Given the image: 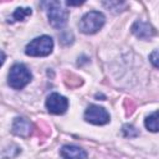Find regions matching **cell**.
Wrapping results in <instances>:
<instances>
[{"instance_id":"obj_3","label":"cell","mask_w":159,"mask_h":159,"mask_svg":"<svg viewBox=\"0 0 159 159\" xmlns=\"http://www.w3.org/2000/svg\"><path fill=\"white\" fill-rule=\"evenodd\" d=\"M104 22H106V17L102 12L89 11L82 16V19L80 20L78 27H80L81 32H83L86 35H93L103 27Z\"/></svg>"},{"instance_id":"obj_10","label":"cell","mask_w":159,"mask_h":159,"mask_svg":"<svg viewBox=\"0 0 159 159\" xmlns=\"http://www.w3.org/2000/svg\"><path fill=\"white\" fill-rule=\"evenodd\" d=\"M144 125L149 132L157 133L159 132V109L153 112L152 114H149L145 120H144Z\"/></svg>"},{"instance_id":"obj_11","label":"cell","mask_w":159,"mask_h":159,"mask_svg":"<svg viewBox=\"0 0 159 159\" xmlns=\"http://www.w3.org/2000/svg\"><path fill=\"white\" fill-rule=\"evenodd\" d=\"M32 14L31 7H17L14 14L11 15V17H9V22H15V21H24L27 16H30Z\"/></svg>"},{"instance_id":"obj_13","label":"cell","mask_w":159,"mask_h":159,"mask_svg":"<svg viewBox=\"0 0 159 159\" xmlns=\"http://www.w3.org/2000/svg\"><path fill=\"white\" fill-rule=\"evenodd\" d=\"M122 132H123V135L127 137V138H134L139 134V132L130 124H124L123 128H122Z\"/></svg>"},{"instance_id":"obj_1","label":"cell","mask_w":159,"mask_h":159,"mask_svg":"<svg viewBox=\"0 0 159 159\" xmlns=\"http://www.w3.org/2000/svg\"><path fill=\"white\" fill-rule=\"evenodd\" d=\"M42 5L46 6L48 22L55 29H62L68 20V10L65 7V4L61 1H48L43 2Z\"/></svg>"},{"instance_id":"obj_2","label":"cell","mask_w":159,"mask_h":159,"mask_svg":"<svg viewBox=\"0 0 159 159\" xmlns=\"http://www.w3.org/2000/svg\"><path fill=\"white\" fill-rule=\"evenodd\" d=\"M53 50V40L52 37L43 35L30 41L25 47V53L32 57H43L48 56Z\"/></svg>"},{"instance_id":"obj_9","label":"cell","mask_w":159,"mask_h":159,"mask_svg":"<svg viewBox=\"0 0 159 159\" xmlns=\"http://www.w3.org/2000/svg\"><path fill=\"white\" fill-rule=\"evenodd\" d=\"M60 154L63 159H86L87 158L86 150L76 145H63L60 150Z\"/></svg>"},{"instance_id":"obj_4","label":"cell","mask_w":159,"mask_h":159,"mask_svg":"<svg viewBox=\"0 0 159 159\" xmlns=\"http://www.w3.org/2000/svg\"><path fill=\"white\" fill-rule=\"evenodd\" d=\"M31 78H32V75L24 63H15L10 68L7 83L14 89H22L26 84L30 83Z\"/></svg>"},{"instance_id":"obj_12","label":"cell","mask_w":159,"mask_h":159,"mask_svg":"<svg viewBox=\"0 0 159 159\" xmlns=\"http://www.w3.org/2000/svg\"><path fill=\"white\" fill-rule=\"evenodd\" d=\"M103 6H106L108 10H111L112 12H120L127 7L125 2H119V1H109V2H102Z\"/></svg>"},{"instance_id":"obj_8","label":"cell","mask_w":159,"mask_h":159,"mask_svg":"<svg viewBox=\"0 0 159 159\" xmlns=\"http://www.w3.org/2000/svg\"><path fill=\"white\" fill-rule=\"evenodd\" d=\"M31 132H32V124L26 118H22V117L15 118V120L12 123V133L14 134L26 138L31 134Z\"/></svg>"},{"instance_id":"obj_5","label":"cell","mask_w":159,"mask_h":159,"mask_svg":"<svg viewBox=\"0 0 159 159\" xmlns=\"http://www.w3.org/2000/svg\"><path fill=\"white\" fill-rule=\"evenodd\" d=\"M84 120L96 125H103L111 120V117L103 107L97 104H89L84 112Z\"/></svg>"},{"instance_id":"obj_7","label":"cell","mask_w":159,"mask_h":159,"mask_svg":"<svg viewBox=\"0 0 159 159\" xmlns=\"http://www.w3.org/2000/svg\"><path fill=\"white\" fill-rule=\"evenodd\" d=\"M132 32L134 36H137L140 40H149L155 35L154 27L143 20H137L132 25Z\"/></svg>"},{"instance_id":"obj_14","label":"cell","mask_w":159,"mask_h":159,"mask_svg":"<svg viewBox=\"0 0 159 159\" xmlns=\"http://www.w3.org/2000/svg\"><path fill=\"white\" fill-rule=\"evenodd\" d=\"M149 60L153 63L154 67L159 68V50H154L150 55H149Z\"/></svg>"},{"instance_id":"obj_6","label":"cell","mask_w":159,"mask_h":159,"mask_svg":"<svg viewBox=\"0 0 159 159\" xmlns=\"http://www.w3.org/2000/svg\"><path fill=\"white\" fill-rule=\"evenodd\" d=\"M46 108L52 114H63L68 108V99L60 93H51L46 99Z\"/></svg>"}]
</instances>
